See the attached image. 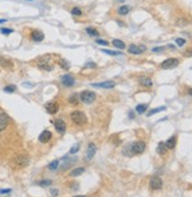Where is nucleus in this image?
<instances>
[{
    "mask_svg": "<svg viewBox=\"0 0 192 197\" xmlns=\"http://www.w3.org/2000/svg\"><path fill=\"white\" fill-rule=\"evenodd\" d=\"M145 148H146V144L144 142H134V143L129 144V145L124 148L123 153L127 157L134 156V155H140V153L145 151Z\"/></svg>",
    "mask_w": 192,
    "mask_h": 197,
    "instance_id": "obj_1",
    "label": "nucleus"
},
{
    "mask_svg": "<svg viewBox=\"0 0 192 197\" xmlns=\"http://www.w3.org/2000/svg\"><path fill=\"white\" fill-rule=\"evenodd\" d=\"M71 119L72 122L78 125V127H81V125H85L86 122H87V118H86L85 113L81 111H73L71 113Z\"/></svg>",
    "mask_w": 192,
    "mask_h": 197,
    "instance_id": "obj_2",
    "label": "nucleus"
},
{
    "mask_svg": "<svg viewBox=\"0 0 192 197\" xmlns=\"http://www.w3.org/2000/svg\"><path fill=\"white\" fill-rule=\"evenodd\" d=\"M80 101L84 104H92L96 101V93L92 91H84L80 95Z\"/></svg>",
    "mask_w": 192,
    "mask_h": 197,
    "instance_id": "obj_3",
    "label": "nucleus"
},
{
    "mask_svg": "<svg viewBox=\"0 0 192 197\" xmlns=\"http://www.w3.org/2000/svg\"><path fill=\"white\" fill-rule=\"evenodd\" d=\"M178 65H179V60H178L177 58H169V59L163 61L160 67H162L163 70H171V69L177 67Z\"/></svg>",
    "mask_w": 192,
    "mask_h": 197,
    "instance_id": "obj_4",
    "label": "nucleus"
},
{
    "mask_svg": "<svg viewBox=\"0 0 192 197\" xmlns=\"http://www.w3.org/2000/svg\"><path fill=\"white\" fill-rule=\"evenodd\" d=\"M28 163H30V158L27 155H20L14 158V164L17 168H24L28 165Z\"/></svg>",
    "mask_w": 192,
    "mask_h": 197,
    "instance_id": "obj_5",
    "label": "nucleus"
},
{
    "mask_svg": "<svg viewBox=\"0 0 192 197\" xmlns=\"http://www.w3.org/2000/svg\"><path fill=\"white\" fill-rule=\"evenodd\" d=\"M48 59V56H45L43 57L39 63H38V66H39V69L41 70H45V71H51L53 70V65H52V63L50 60H47Z\"/></svg>",
    "mask_w": 192,
    "mask_h": 197,
    "instance_id": "obj_6",
    "label": "nucleus"
},
{
    "mask_svg": "<svg viewBox=\"0 0 192 197\" xmlns=\"http://www.w3.org/2000/svg\"><path fill=\"white\" fill-rule=\"evenodd\" d=\"M162 187H163L162 178L158 176L152 177L151 181H150V188H151L152 190H159V189H162Z\"/></svg>",
    "mask_w": 192,
    "mask_h": 197,
    "instance_id": "obj_7",
    "label": "nucleus"
},
{
    "mask_svg": "<svg viewBox=\"0 0 192 197\" xmlns=\"http://www.w3.org/2000/svg\"><path fill=\"white\" fill-rule=\"evenodd\" d=\"M145 50H146V46L145 45L137 46L134 45V44H132V45L129 46V52L132 53V54H140V53H143Z\"/></svg>",
    "mask_w": 192,
    "mask_h": 197,
    "instance_id": "obj_8",
    "label": "nucleus"
},
{
    "mask_svg": "<svg viewBox=\"0 0 192 197\" xmlns=\"http://www.w3.org/2000/svg\"><path fill=\"white\" fill-rule=\"evenodd\" d=\"M97 152V147L96 144H93V143H90L88 144V148H87V151H86V161H91L92 158L94 157Z\"/></svg>",
    "mask_w": 192,
    "mask_h": 197,
    "instance_id": "obj_9",
    "label": "nucleus"
},
{
    "mask_svg": "<svg viewBox=\"0 0 192 197\" xmlns=\"http://www.w3.org/2000/svg\"><path fill=\"white\" fill-rule=\"evenodd\" d=\"M45 109L48 113L54 115V113H57L58 110H59V105H58V103H56V101H51V103H47V104H46Z\"/></svg>",
    "mask_w": 192,
    "mask_h": 197,
    "instance_id": "obj_10",
    "label": "nucleus"
},
{
    "mask_svg": "<svg viewBox=\"0 0 192 197\" xmlns=\"http://www.w3.org/2000/svg\"><path fill=\"white\" fill-rule=\"evenodd\" d=\"M93 87H103V89H113L116 86V83L112 80H106L103 83H98V84H92Z\"/></svg>",
    "mask_w": 192,
    "mask_h": 197,
    "instance_id": "obj_11",
    "label": "nucleus"
},
{
    "mask_svg": "<svg viewBox=\"0 0 192 197\" xmlns=\"http://www.w3.org/2000/svg\"><path fill=\"white\" fill-rule=\"evenodd\" d=\"M54 127L59 133H64L66 131V124L63 119H56L54 121Z\"/></svg>",
    "mask_w": 192,
    "mask_h": 197,
    "instance_id": "obj_12",
    "label": "nucleus"
},
{
    "mask_svg": "<svg viewBox=\"0 0 192 197\" xmlns=\"http://www.w3.org/2000/svg\"><path fill=\"white\" fill-rule=\"evenodd\" d=\"M61 83H63V85L70 87V86L74 85V78L71 75H65V76H63V78H61Z\"/></svg>",
    "mask_w": 192,
    "mask_h": 197,
    "instance_id": "obj_13",
    "label": "nucleus"
},
{
    "mask_svg": "<svg viewBox=\"0 0 192 197\" xmlns=\"http://www.w3.org/2000/svg\"><path fill=\"white\" fill-rule=\"evenodd\" d=\"M8 125V116L5 113H0V132H3Z\"/></svg>",
    "mask_w": 192,
    "mask_h": 197,
    "instance_id": "obj_14",
    "label": "nucleus"
},
{
    "mask_svg": "<svg viewBox=\"0 0 192 197\" xmlns=\"http://www.w3.org/2000/svg\"><path fill=\"white\" fill-rule=\"evenodd\" d=\"M52 138V133L48 130H44L39 136V142L40 143H47Z\"/></svg>",
    "mask_w": 192,
    "mask_h": 197,
    "instance_id": "obj_15",
    "label": "nucleus"
},
{
    "mask_svg": "<svg viewBox=\"0 0 192 197\" xmlns=\"http://www.w3.org/2000/svg\"><path fill=\"white\" fill-rule=\"evenodd\" d=\"M31 39L33 41H41L44 40V33L40 32V31H33L31 33Z\"/></svg>",
    "mask_w": 192,
    "mask_h": 197,
    "instance_id": "obj_16",
    "label": "nucleus"
},
{
    "mask_svg": "<svg viewBox=\"0 0 192 197\" xmlns=\"http://www.w3.org/2000/svg\"><path fill=\"white\" fill-rule=\"evenodd\" d=\"M167 151V148H166V144L165 143H163V142H160L159 144H158V147H157V153L158 155H160V156H163V155H165Z\"/></svg>",
    "mask_w": 192,
    "mask_h": 197,
    "instance_id": "obj_17",
    "label": "nucleus"
},
{
    "mask_svg": "<svg viewBox=\"0 0 192 197\" xmlns=\"http://www.w3.org/2000/svg\"><path fill=\"white\" fill-rule=\"evenodd\" d=\"M165 144H166L167 149H174V148H176V144H177V137L173 136L171 137V138H169Z\"/></svg>",
    "mask_w": 192,
    "mask_h": 197,
    "instance_id": "obj_18",
    "label": "nucleus"
},
{
    "mask_svg": "<svg viewBox=\"0 0 192 197\" xmlns=\"http://www.w3.org/2000/svg\"><path fill=\"white\" fill-rule=\"evenodd\" d=\"M0 66H3V67H5V69H12V67H13V64H12L10 60H7L5 58H1V57H0Z\"/></svg>",
    "mask_w": 192,
    "mask_h": 197,
    "instance_id": "obj_19",
    "label": "nucleus"
},
{
    "mask_svg": "<svg viewBox=\"0 0 192 197\" xmlns=\"http://www.w3.org/2000/svg\"><path fill=\"white\" fill-rule=\"evenodd\" d=\"M112 44L116 46L117 49H119V50H124L125 47H126V45H125V43L123 40H119V39H113V41H112Z\"/></svg>",
    "mask_w": 192,
    "mask_h": 197,
    "instance_id": "obj_20",
    "label": "nucleus"
},
{
    "mask_svg": "<svg viewBox=\"0 0 192 197\" xmlns=\"http://www.w3.org/2000/svg\"><path fill=\"white\" fill-rule=\"evenodd\" d=\"M84 171H85V169H84V168H77V169H74V170H72L71 174H70V176L71 177H78V176H80Z\"/></svg>",
    "mask_w": 192,
    "mask_h": 197,
    "instance_id": "obj_21",
    "label": "nucleus"
},
{
    "mask_svg": "<svg viewBox=\"0 0 192 197\" xmlns=\"http://www.w3.org/2000/svg\"><path fill=\"white\" fill-rule=\"evenodd\" d=\"M139 83L144 86H152V80L150 78H147V77H142L139 79Z\"/></svg>",
    "mask_w": 192,
    "mask_h": 197,
    "instance_id": "obj_22",
    "label": "nucleus"
},
{
    "mask_svg": "<svg viewBox=\"0 0 192 197\" xmlns=\"http://www.w3.org/2000/svg\"><path fill=\"white\" fill-rule=\"evenodd\" d=\"M164 110H166V107H165V106H160V107H156V109H152L151 111L147 112V116L150 117V116H152V115H154V113H158V112L164 111Z\"/></svg>",
    "mask_w": 192,
    "mask_h": 197,
    "instance_id": "obj_23",
    "label": "nucleus"
},
{
    "mask_svg": "<svg viewBox=\"0 0 192 197\" xmlns=\"http://www.w3.org/2000/svg\"><path fill=\"white\" fill-rule=\"evenodd\" d=\"M86 32H87V34L91 35V37H98V35H99V32H98L96 29H93V27H87V29H86Z\"/></svg>",
    "mask_w": 192,
    "mask_h": 197,
    "instance_id": "obj_24",
    "label": "nucleus"
},
{
    "mask_svg": "<svg viewBox=\"0 0 192 197\" xmlns=\"http://www.w3.org/2000/svg\"><path fill=\"white\" fill-rule=\"evenodd\" d=\"M146 109H147V105H145V104H139V105H137L136 111L137 113L142 115V113H144V112L146 111Z\"/></svg>",
    "mask_w": 192,
    "mask_h": 197,
    "instance_id": "obj_25",
    "label": "nucleus"
},
{
    "mask_svg": "<svg viewBox=\"0 0 192 197\" xmlns=\"http://www.w3.org/2000/svg\"><path fill=\"white\" fill-rule=\"evenodd\" d=\"M119 14H121V15H125V14H127L129 12H130V7L129 6H126V5H124V6H120V8H119Z\"/></svg>",
    "mask_w": 192,
    "mask_h": 197,
    "instance_id": "obj_26",
    "label": "nucleus"
},
{
    "mask_svg": "<svg viewBox=\"0 0 192 197\" xmlns=\"http://www.w3.org/2000/svg\"><path fill=\"white\" fill-rule=\"evenodd\" d=\"M77 161V158H73V161L72 159H68V161H66V163H64L63 164V167H64V170H66V169H68L70 168V165H72L73 163Z\"/></svg>",
    "mask_w": 192,
    "mask_h": 197,
    "instance_id": "obj_27",
    "label": "nucleus"
},
{
    "mask_svg": "<svg viewBox=\"0 0 192 197\" xmlns=\"http://www.w3.org/2000/svg\"><path fill=\"white\" fill-rule=\"evenodd\" d=\"M68 101H70V104H72V105H78V104H79L78 98H77L76 95H73L72 97H70V98H68Z\"/></svg>",
    "mask_w": 192,
    "mask_h": 197,
    "instance_id": "obj_28",
    "label": "nucleus"
},
{
    "mask_svg": "<svg viewBox=\"0 0 192 197\" xmlns=\"http://www.w3.org/2000/svg\"><path fill=\"white\" fill-rule=\"evenodd\" d=\"M58 165H59V161H53V162L52 163H50V164H48V169H50V170H56L57 168H58Z\"/></svg>",
    "mask_w": 192,
    "mask_h": 197,
    "instance_id": "obj_29",
    "label": "nucleus"
},
{
    "mask_svg": "<svg viewBox=\"0 0 192 197\" xmlns=\"http://www.w3.org/2000/svg\"><path fill=\"white\" fill-rule=\"evenodd\" d=\"M104 53H106V54H110V56H119L121 54L120 52H117V51H111V50H103Z\"/></svg>",
    "mask_w": 192,
    "mask_h": 197,
    "instance_id": "obj_30",
    "label": "nucleus"
},
{
    "mask_svg": "<svg viewBox=\"0 0 192 197\" xmlns=\"http://www.w3.org/2000/svg\"><path fill=\"white\" fill-rule=\"evenodd\" d=\"M15 89H17V87H15L14 85H8V86H6L5 89H4V91L7 92V93H11V92H14Z\"/></svg>",
    "mask_w": 192,
    "mask_h": 197,
    "instance_id": "obj_31",
    "label": "nucleus"
},
{
    "mask_svg": "<svg viewBox=\"0 0 192 197\" xmlns=\"http://www.w3.org/2000/svg\"><path fill=\"white\" fill-rule=\"evenodd\" d=\"M73 15H77V17H79L81 15V10L80 8H78V7H74V8H72V12H71Z\"/></svg>",
    "mask_w": 192,
    "mask_h": 197,
    "instance_id": "obj_32",
    "label": "nucleus"
},
{
    "mask_svg": "<svg viewBox=\"0 0 192 197\" xmlns=\"http://www.w3.org/2000/svg\"><path fill=\"white\" fill-rule=\"evenodd\" d=\"M79 148H80V144H76V145H73L71 149V151H70V153L71 155H73V153H76V152L79 151Z\"/></svg>",
    "mask_w": 192,
    "mask_h": 197,
    "instance_id": "obj_33",
    "label": "nucleus"
},
{
    "mask_svg": "<svg viewBox=\"0 0 192 197\" xmlns=\"http://www.w3.org/2000/svg\"><path fill=\"white\" fill-rule=\"evenodd\" d=\"M60 66L63 67V69H65V70H68L70 64H68V63H67L66 60H64V59H63V60H60Z\"/></svg>",
    "mask_w": 192,
    "mask_h": 197,
    "instance_id": "obj_34",
    "label": "nucleus"
},
{
    "mask_svg": "<svg viewBox=\"0 0 192 197\" xmlns=\"http://www.w3.org/2000/svg\"><path fill=\"white\" fill-rule=\"evenodd\" d=\"M185 43H186V41H185V39H183V38H177V39H176V44H177L178 46H184Z\"/></svg>",
    "mask_w": 192,
    "mask_h": 197,
    "instance_id": "obj_35",
    "label": "nucleus"
},
{
    "mask_svg": "<svg viewBox=\"0 0 192 197\" xmlns=\"http://www.w3.org/2000/svg\"><path fill=\"white\" fill-rule=\"evenodd\" d=\"M96 43H97V44H98V45H103V46L110 45V44H109V43H107L106 40H100V39H97Z\"/></svg>",
    "mask_w": 192,
    "mask_h": 197,
    "instance_id": "obj_36",
    "label": "nucleus"
},
{
    "mask_svg": "<svg viewBox=\"0 0 192 197\" xmlns=\"http://www.w3.org/2000/svg\"><path fill=\"white\" fill-rule=\"evenodd\" d=\"M0 32H1V33H4V34H10V33L13 32V30H11V29H1Z\"/></svg>",
    "mask_w": 192,
    "mask_h": 197,
    "instance_id": "obj_37",
    "label": "nucleus"
},
{
    "mask_svg": "<svg viewBox=\"0 0 192 197\" xmlns=\"http://www.w3.org/2000/svg\"><path fill=\"white\" fill-rule=\"evenodd\" d=\"M41 187H47V185H51L52 184V182L51 181H43V182L39 183Z\"/></svg>",
    "mask_w": 192,
    "mask_h": 197,
    "instance_id": "obj_38",
    "label": "nucleus"
},
{
    "mask_svg": "<svg viewBox=\"0 0 192 197\" xmlns=\"http://www.w3.org/2000/svg\"><path fill=\"white\" fill-rule=\"evenodd\" d=\"M85 67H93V69H96L97 65L94 64V63H93V61H90V63H87V64H86Z\"/></svg>",
    "mask_w": 192,
    "mask_h": 197,
    "instance_id": "obj_39",
    "label": "nucleus"
},
{
    "mask_svg": "<svg viewBox=\"0 0 192 197\" xmlns=\"http://www.w3.org/2000/svg\"><path fill=\"white\" fill-rule=\"evenodd\" d=\"M51 194H52L53 196H58V190H57V189H52V190H51Z\"/></svg>",
    "mask_w": 192,
    "mask_h": 197,
    "instance_id": "obj_40",
    "label": "nucleus"
},
{
    "mask_svg": "<svg viewBox=\"0 0 192 197\" xmlns=\"http://www.w3.org/2000/svg\"><path fill=\"white\" fill-rule=\"evenodd\" d=\"M10 189H4V190H0V194H10Z\"/></svg>",
    "mask_w": 192,
    "mask_h": 197,
    "instance_id": "obj_41",
    "label": "nucleus"
},
{
    "mask_svg": "<svg viewBox=\"0 0 192 197\" xmlns=\"http://www.w3.org/2000/svg\"><path fill=\"white\" fill-rule=\"evenodd\" d=\"M163 50H164V47H156V49H153V52H160Z\"/></svg>",
    "mask_w": 192,
    "mask_h": 197,
    "instance_id": "obj_42",
    "label": "nucleus"
},
{
    "mask_svg": "<svg viewBox=\"0 0 192 197\" xmlns=\"http://www.w3.org/2000/svg\"><path fill=\"white\" fill-rule=\"evenodd\" d=\"M184 56H185V57H191L192 56V52H189V51H187V52H185V53H184Z\"/></svg>",
    "mask_w": 192,
    "mask_h": 197,
    "instance_id": "obj_43",
    "label": "nucleus"
},
{
    "mask_svg": "<svg viewBox=\"0 0 192 197\" xmlns=\"http://www.w3.org/2000/svg\"><path fill=\"white\" fill-rule=\"evenodd\" d=\"M3 23H6V19H0V24H3Z\"/></svg>",
    "mask_w": 192,
    "mask_h": 197,
    "instance_id": "obj_44",
    "label": "nucleus"
},
{
    "mask_svg": "<svg viewBox=\"0 0 192 197\" xmlns=\"http://www.w3.org/2000/svg\"><path fill=\"white\" fill-rule=\"evenodd\" d=\"M187 93H189V95H192V89H190V90L187 91Z\"/></svg>",
    "mask_w": 192,
    "mask_h": 197,
    "instance_id": "obj_45",
    "label": "nucleus"
},
{
    "mask_svg": "<svg viewBox=\"0 0 192 197\" xmlns=\"http://www.w3.org/2000/svg\"><path fill=\"white\" fill-rule=\"evenodd\" d=\"M120 1H123V0H120Z\"/></svg>",
    "mask_w": 192,
    "mask_h": 197,
    "instance_id": "obj_46",
    "label": "nucleus"
}]
</instances>
